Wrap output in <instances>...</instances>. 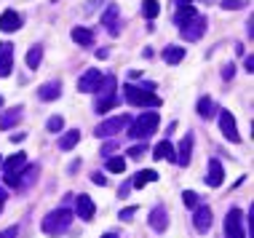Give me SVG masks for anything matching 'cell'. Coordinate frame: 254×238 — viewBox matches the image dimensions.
Instances as JSON below:
<instances>
[{
    "label": "cell",
    "instance_id": "836d02e7",
    "mask_svg": "<svg viewBox=\"0 0 254 238\" xmlns=\"http://www.w3.org/2000/svg\"><path fill=\"white\" fill-rule=\"evenodd\" d=\"M246 5V0H222V8L225 11H241Z\"/></svg>",
    "mask_w": 254,
    "mask_h": 238
},
{
    "label": "cell",
    "instance_id": "e575fe53",
    "mask_svg": "<svg viewBox=\"0 0 254 238\" xmlns=\"http://www.w3.org/2000/svg\"><path fill=\"white\" fill-rule=\"evenodd\" d=\"M134 214H136V206H126V209H123V212H121L118 217H121V220H123V222H128V220H131V217H134Z\"/></svg>",
    "mask_w": 254,
    "mask_h": 238
},
{
    "label": "cell",
    "instance_id": "1f68e13d",
    "mask_svg": "<svg viewBox=\"0 0 254 238\" xmlns=\"http://www.w3.org/2000/svg\"><path fill=\"white\" fill-rule=\"evenodd\" d=\"M46 128H49V131H54V134H59L62 128H64V118H62V115H51L49 123H46Z\"/></svg>",
    "mask_w": 254,
    "mask_h": 238
},
{
    "label": "cell",
    "instance_id": "ab89813d",
    "mask_svg": "<svg viewBox=\"0 0 254 238\" xmlns=\"http://www.w3.org/2000/svg\"><path fill=\"white\" fill-rule=\"evenodd\" d=\"M5 201H8V193H5L3 187H0V214H3V206H5Z\"/></svg>",
    "mask_w": 254,
    "mask_h": 238
},
{
    "label": "cell",
    "instance_id": "4dcf8cb0",
    "mask_svg": "<svg viewBox=\"0 0 254 238\" xmlns=\"http://www.w3.org/2000/svg\"><path fill=\"white\" fill-rule=\"evenodd\" d=\"M115 86H118V83H115V78L105 75V78H102V83H99V88H97V94H99V97H110V94H115Z\"/></svg>",
    "mask_w": 254,
    "mask_h": 238
},
{
    "label": "cell",
    "instance_id": "f1b7e54d",
    "mask_svg": "<svg viewBox=\"0 0 254 238\" xmlns=\"http://www.w3.org/2000/svg\"><path fill=\"white\" fill-rule=\"evenodd\" d=\"M40 59H43V46H32V49L27 51V67H30V70H38Z\"/></svg>",
    "mask_w": 254,
    "mask_h": 238
},
{
    "label": "cell",
    "instance_id": "d6a6232c",
    "mask_svg": "<svg viewBox=\"0 0 254 238\" xmlns=\"http://www.w3.org/2000/svg\"><path fill=\"white\" fill-rule=\"evenodd\" d=\"M182 201H185V206H188V209H195V206H198V195L193 193V190H185V193H182Z\"/></svg>",
    "mask_w": 254,
    "mask_h": 238
},
{
    "label": "cell",
    "instance_id": "d590c367",
    "mask_svg": "<svg viewBox=\"0 0 254 238\" xmlns=\"http://www.w3.org/2000/svg\"><path fill=\"white\" fill-rule=\"evenodd\" d=\"M233 72H236V64H233V62L222 67V78H225V80H233Z\"/></svg>",
    "mask_w": 254,
    "mask_h": 238
},
{
    "label": "cell",
    "instance_id": "4316f807",
    "mask_svg": "<svg viewBox=\"0 0 254 238\" xmlns=\"http://www.w3.org/2000/svg\"><path fill=\"white\" fill-rule=\"evenodd\" d=\"M195 16H198V11L193 8V5H182V8H177V13H174V24L182 27V24H188L190 19H195Z\"/></svg>",
    "mask_w": 254,
    "mask_h": 238
},
{
    "label": "cell",
    "instance_id": "d4e9b609",
    "mask_svg": "<svg viewBox=\"0 0 254 238\" xmlns=\"http://www.w3.org/2000/svg\"><path fill=\"white\" fill-rule=\"evenodd\" d=\"M198 115H201L203 120H209V118H214L217 115V107H214V99L211 97H201L198 99Z\"/></svg>",
    "mask_w": 254,
    "mask_h": 238
},
{
    "label": "cell",
    "instance_id": "4fadbf2b",
    "mask_svg": "<svg viewBox=\"0 0 254 238\" xmlns=\"http://www.w3.org/2000/svg\"><path fill=\"white\" fill-rule=\"evenodd\" d=\"M22 115H24V107H22V105L3 110V113H0V131H11V128L16 126L19 120H22Z\"/></svg>",
    "mask_w": 254,
    "mask_h": 238
},
{
    "label": "cell",
    "instance_id": "83f0119b",
    "mask_svg": "<svg viewBox=\"0 0 254 238\" xmlns=\"http://www.w3.org/2000/svg\"><path fill=\"white\" fill-rule=\"evenodd\" d=\"M158 13H161V3H158V0H142V16H145L147 22H153Z\"/></svg>",
    "mask_w": 254,
    "mask_h": 238
},
{
    "label": "cell",
    "instance_id": "6da1fadb",
    "mask_svg": "<svg viewBox=\"0 0 254 238\" xmlns=\"http://www.w3.org/2000/svg\"><path fill=\"white\" fill-rule=\"evenodd\" d=\"M70 225H72V212H70V206H59V209H54L51 214L43 217L40 230H43L46 236L57 238V236H64L67 230H70Z\"/></svg>",
    "mask_w": 254,
    "mask_h": 238
},
{
    "label": "cell",
    "instance_id": "2e32d148",
    "mask_svg": "<svg viewBox=\"0 0 254 238\" xmlns=\"http://www.w3.org/2000/svg\"><path fill=\"white\" fill-rule=\"evenodd\" d=\"M147 222H150V228H153V230L163 233V230L169 228V212H166V206H153V212H150Z\"/></svg>",
    "mask_w": 254,
    "mask_h": 238
},
{
    "label": "cell",
    "instance_id": "f35d334b",
    "mask_svg": "<svg viewBox=\"0 0 254 238\" xmlns=\"http://www.w3.org/2000/svg\"><path fill=\"white\" fill-rule=\"evenodd\" d=\"M91 179H94V185H102V187H105V185H107V179H105V174H99V172H97V174H94V177H91Z\"/></svg>",
    "mask_w": 254,
    "mask_h": 238
},
{
    "label": "cell",
    "instance_id": "9c48e42d",
    "mask_svg": "<svg viewBox=\"0 0 254 238\" xmlns=\"http://www.w3.org/2000/svg\"><path fill=\"white\" fill-rule=\"evenodd\" d=\"M102 72L99 70H83L80 72V78H78V91H83V94H97V88H99V83H102Z\"/></svg>",
    "mask_w": 254,
    "mask_h": 238
},
{
    "label": "cell",
    "instance_id": "c3c4849f",
    "mask_svg": "<svg viewBox=\"0 0 254 238\" xmlns=\"http://www.w3.org/2000/svg\"><path fill=\"white\" fill-rule=\"evenodd\" d=\"M0 107H3V97H0Z\"/></svg>",
    "mask_w": 254,
    "mask_h": 238
},
{
    "label": "cell",
    "instance_id": "74e56055",
    "mask_svg": "<svg viewBox=\"0 0 254 238\" xmlns=\"http://www.w3.org/2000/svg\"><path fill=\"white\" fill-rule=\"evenodd\" d=\"M16 236H19V230H16V225H13V228H5L3 233H0V238H16Z\"/></svg>",
    "mask_w": 254,
    "mask_h": 238
},
{
    "label": "cell",
    "instance_id": "8fae6325",
    "mask_svg": "<svg viewBox=\"0 0 254 238\" xmlns=\"http://www.w3.org/2000/svg\"><path fill=\"white\" fill-rule=\"evenodd\" d=\"M193 228L201 236L209 233L211 230V206H195L193 209Z\"/></svg>",
    "mask_w": 254,
    "mask_h": 238
},
{
    "label": "cell",
    "instance_id": "44dd1931",
    "mask_svg": "<svg viewBox=\"0 0 254 238\" xmlns=\"http://www.w3.org/2000/svg\"><path fill=\"white\" fill-rule=\"evenodd\" d=\"M153 158H155V161H161V158H169L171 163H177V150H174V145H171L169 139L158 142V145H155V150H153Z\"/></svg>",
    "mask_w": 254,
    "mask_h": 238
},
{
    "label": "cell",
    "instance_id": "277c9868",
    "mask_svg": "<svg viewBox=\"0 0 254 238\" xmlns=\"http://www.w3.org/2000/svg\"><path fill=\"white\" fill-rule=\"evenodd\" d=\"M123 97H126L128 105H136V107H161L163 105V99H158L155 91H147V88L134 86V83H128L123 88Z\"/></svg>",
    "mask_w": 254,
    "mask_h": 238
},
{
    "label": "cell",
    "instance_id": "7a4b0ae2",
    "mask_svg": "<svg viewBox=\"0 0 254 238\" xmlns=\"http://www.w3.org/2000/svg\"><path fill=\"white\" fill-rule=\"evenodd\" d=\"M158 126H161V115L158 113H142L139 118H131V123H128V137L131 139H147L153 137V131H158Z\"/></svg>",
    "mask_w": 254,
    "mask_h": 238
},
{
    "label": "cell",
    "instance_id": "ee69618b",
    "mask_svg": "<svg viewBox=\"0 0 254 238\" xmlns=\"http://www.w3.org/2000/svg\"><path fill=\"white\" fill-rule=\"evenodd\" d=\"M244 64H246V70H249V72L254 70V59H252V57H246V62H244Z\"/></svg>",
    "mask_w": 254,
    "mask_h": 238
},
{
    "label": "cell",
    "instance_id": "e0dca14e",
    "mask_svg": "<svg viewBox=\"0 0 254 238\" xmlns=\"http://www.w3.org/2000/svg\"><path fill=\"white\" fill-rule=\"evenodd\" d=\"M13 70V46L0 43V78H8Z\"/></svg>",
    "mask_w": 254,
    "mask_h": 238
},
{
    "label": "cell",
    "instance_id": "f546056e",
    "mask_svg": "<svg viewBox=\"0 0 254 238\" xmlns=\"http://www.w3.org/2000/svg\"><path fill=\"white\" fill-rule=\"evenodd\" d=\"M105 169H107L110 174H121V172H126V161H123L121 155H107Z\"/></svg>",
    "mask_w": 254,
    "mask_h": 238
},
{
    "label": "cell",
    "instance_id": "603a6c76",
    "mask_svg": "<svg viewBox=\"0 0 254 238\" xmlns=\"http://www.w3.org/2000/svg\"><path fill=\"white\" fill-rule=\"evenodd\" d=\"M72 40L78 46H94V32L88 27H72Z\"/></svg>",
    "mask_w": 254,
    "mask_h": 238
},
{
    "label": "cell",
    "instance_id": "f6af8a7d",
    "mask_svg": "<svg viewBox=\"0 0 254 238\" xmlns=\"http://www.w3.org/2000/svg\"><path fill=\"white\" fill-rule=\"evenodd\" d=\"M193 0H177V8H182V5H190Z\"/></svg>",
    "mask_w": 254,
    "mask_h": 238
},
{
    "label": "cell",
    "instance_id": "7c38bea8",
    "mask_svg": "<svg viewBox=\"0 0 254 238\" xmlns=\"http://www.w3.org/2000/svg\"><path fill=\"white\" fill-rule=\"evenodd\" d=\"M22 24H24V19L19 11L8 8V11L0 13V30L3 32H16V30H22Z\"/></svg>",
    "mask_w": 254,
    "mask_h": 238
},
{
    "label": "cell",
    "instance_id": "52a82bcc",
    "mask_svg": "<svg viewBox=\"0 0 254 238\" xmlns=\"http://www.w3.org/2000/svg\"><path fill=\"white\" fill-rule=\"evenodd\" d=\"M217 115H219V128H222L225 139L233 142V145H238V142H241V131H238V123H236V118H233V113L219 110Z\"/></svg>",
    "mask_w": 254,
    "mask_h": 238
},
{
    "label": "cell",
    "instance_id": "5b68a950",
    "mask_svg": "<svg viewBox=\"0 0 254 238\" xmlns=\"http://www.w3.org/2000/svg\"><path fill=\"white\" fill-rule=\"evenodd\" d=\"M225 238H246V222L241 209H230L225 214Z\"/></svg>",
    "mask_w": 254,
    "mask_h": 238
},
{
    "label": "cell",
    "instance_id": "7bdbcfd3",
    "mask_svg": "<svg viewBox=\"0 0 254 238\" xmlns=\"http://www.w3.org/2000/svg\"><path fill=\"white\" fill-rule=\"evenodd\" d=\"M97 59H110V51L107 49H99L97 51Z\"/></svg>",
    "mask_w": 254,
    "mask_h": 238
},
{
    "label": "cell",
    "instance_id": "3957f363",
    "mask_svg": "<svg viewBox=\"0 0 254 238\" xmlns=\"http://www.w3.org/2000/svg\"><path fill=\"white\" fill-rule=\"evenodd\" d=\"M27 169V155L13 153L3 161V182L11 187H22V172Z\"/></svg>",
    "mask_w": 254,
    "mask_h": 238
},
{
    "label": "cell",
    "instance_id": "ac0fdd59",
    "mask_svg": "<svg viewBox=\"0 0 254 238\" xmlns=\"http://www.w3.org/2000/svg\"><path fill=\"white\" fill-rule=\"evenodd\" d=\"M193 142H195L193 134H185V137H182V142H180V150H177V166H188V163H190V153H193Z\"/></svg>",
    "mask_w": 254,
    "mask_h": 238
},
{
    "label": "cell",
    "instance_id": "60d3db41",
    "mask_svg": "<svg viewBox=\"0 0 254 238\" xmlns=\"http://www.w3.org/2000/svg\"><path fill=\"white\" fill-rule=\"evenodd\" d=\"M128 190H131V185H128V182H123L121 190H118V195H121V198H126V195H128Z\"/></svg>",
    "mask_w": 254,
    "mask_h": 238
},
{
    "label": "cell",
    "instance_id": "ba28073f",
    "mask_svg": "<svg viewBox=\"0 0 254 238\" xmlns=\"http://www.w3.org/2000/svg\"><path fill=\"white\" fill-rule=\"evenodd\" d=\"M180 32H182V38H185V40H190V43L201 40V38H203V32H206V16H201V13H198L195 19H190L188 24H182V27H180Z\"/></svg>",
    "mask_w": 254,
    "mask_h": 238
},
{
    "label": "cell",
    "instance_id": "cb8c5ba5",
    "mask_svg": "<svg viewBox=\"0 0 254 238\" xmlns=\"http://www.w3.org/2000/svg\"><path fill=\"white\" fill-rule=\"evenodd\" d=\"M182 59H185L182 46H166V49H163V62L166 64H180Z\"/></svg>",
    "mask_w": 254,
    "mask_h": 238
},
{
    "label": "cell",
    "instance_id": "8d00e7d4",
    "mask_svg": "<svg viewBox=\"0 0 254 238\" xmlns=\"http://www.w3.org/2000/svg\"><path fill=\"white\" fill-rule=\"evenodd\" d=\"M145 150H147L145 145H136V147H128V155H131V158H139V155L145 153Z\"/></svg>",
    "mask_w": 254,
    "mask_h": 238
},
{
    "label": "cell",
    "instance_id": "bcb514c9",
    "mask_svg": "<svg viewBox=\"0 0 254 238\" xmlns=\"http://www.w3.org/2000/svg\"><path fill=\"white\" fill-rule=\"evenodd\" d=\"M102 238H118V233H115V230H113V233H105Z\"/></svg>",
    "mask_w": 254,
    "mask_h": 238
},
{
    "label": "cell",
    "instance_id": "d6986e66",
    "mask_svg": "<svg viewBox=\"0 0 254 238\" xmlns=\"http://www.w3.org/2000/svg\"><path fill=\"white\" fill-rule=\"evenodd\" d=\"M62 97V83L59 80H49V83H43L38 88V99L43 102H57Z\"/></svg>",
    "mask_w": 254,
    "mask_h": 238
},
{
    "label": "cell",
    "instance_id": "b9f144b4",
    "mask_svg": "<svg viewBox=\"0 0 254 238\" xmlns=\"http://www.w3.org/2000/svg\"><path fill=\"white\" fill-rule=\"evenodd\" d=\"M113 150H115V142H110V145H105V147H102V155H105V158H107V155L113 153Z\"/></svg>",
    "mask_w": 254,
    "mask_h": 238
},
{
    "label": "cell",
    "instance_id": "7dc6e473",
    "mask_svg": "<svg viewBox=\"0 0 254 238\" xmlns=\"http://www.w3.org/2000/svg\"><path fill=\"white\" fill-rule=\"evenodd\" d=\"M0 166H3V155H0Z\"/></svg>",
    "mask_w": 254,
    "mask_h": 238
},
{
    "label": "cell",
    "instance_id": "ffe728a7",
    "mask_svg": "<svg viewBox=\"0 0 254 238\" xmlns=\"http://www.w3.org/2000/svg\"><path fill=\"white\" fill-rule=\"evenodd\" d=\"M150 182H158V172H155V169H142V172H136L128 185L136 187V190H142V187H147Z\"/></svg>",
    "mask_w": 254,
    "mask_h": 238
},
{
    "label": "cell",
    "instance_id": "30bf717a",
    "mask_svg": "<svg viewBox=\"0 0 254 238\" xmlns=\"http://www.w3.org/2000/svg\"><path fill=\"white\" fill-rule=\"evenodd\" d=\"M102 24L110 30V35H118L121 32V8H118V3L105 5V11H102Z\"/></svg>",
    "mask_w": 254,
    "mask_h": 238
},
{
    "label": "cell",
    "instance_id": "5bb4252c",
    "mask_svg": "<svg viewBox=\"0 0 254 238\" xmlns=\"http://www.w3.org/2000/svg\"><path fill=\"white\" fill-rule=\"evenodd\" d=\"M75 214H78V217H80V220H83V222L94 220V214H97V206H94V201L88 198L86 193L75 198Z\"/></svg>",
    "mask_w": 254,
    "mask_h": 238
},
{
    "label": "cell",
    "instance_id": "9a60e30c",
    "mask_svg": "<svg viewBox=\"0 0 254 238\" xmlns=\"http://www.w3.org/2000/svg\"><path fill=\"white\" fill-rule=\"evenodd\" d=\"M225 182V166L217 158L209 161V172H206V185L209 187H219Z\"/></svg>",
    "mask_w": 254,
    "mask_h": 238
},
{
    "label": "cell",
    "instance_id": "8992f818",
    "mask_svg": "<svg viewBox=\"0 0 254 238\" xmlns=\"http://www.w3.org/2000/svg\"><path fill=\"white\" fill-rule=\"evenodd\" d=\"M128 123H131V115H115V118H110V120H102V123L94 128V134H97V137H115V134H118L121 128H126Z\"/></svg>",
    "mask_w": 254,
    "mask_h": 238
},
{
    "label": "cell",
    "instance_id": "484cf974",
    "mask_svg": "<svg viewBox=\"0 0 254 238\" xmlns=\"http://www.w3.org/2000/svg\"><path fill=\"white\" fill-rule=\"evenodd\" d=\"M118 97H115V94H110V97H99L97 102H94V110H97L99 115H105L107 110H113V107H118Z\"/></svg>",
    "mask_w": 254,
    "mask_h": 238
},
{
    "label": "cell",
    "instance_id": "7402d4cb",
    "mask_svg": "<svg viewBox=\"0 0 254 238\" xmlns=\"http://www.w3.org/2000/svg\"><path fill=\"white\" fill-rule=\"evenodd\" d=\"M78 142H80V131H78V128H70V131H64V134L59 137V150L67 153V150H72Z\"/></svg>",
    "mask_w": 254,
    "mask_h": 238
}]
</instances>
